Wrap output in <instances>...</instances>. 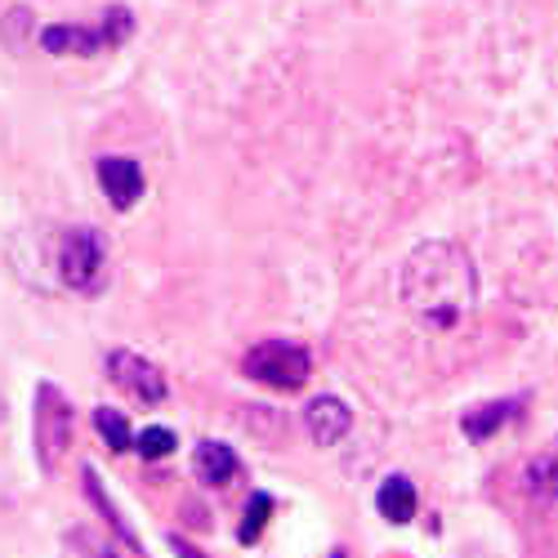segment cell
Returning <instances> with one entry per match:
<instances>
[{
  "label": "cell",
  "mask_w": 558,
  "mask_h": 558,
  "mask_svg": "<svg viewBox=\"0 0 558 558\" xmlns=\"http://www.w3.org/2000/svg\"><path fill=\"white\" fill-rule=\"evenodd\" d=\"M478 300V268L456 242H421L402 264V304L429 331H451Z\"/></svg>",
  "instance_id": "cell-1"
},
{
  "label": "cell",
  "mask_w": 558,
  "mask_h": 558,
  "mask_svg": "<svg viewBox=\"0 0 558 558\" xmlns=\"http://www.w3.org/2000/svg\"><path fill=\"white\" fill-rule=\"evenodd\" d=\"M76 429V415L72 402L54 389V385H36V407H32V434H36V460L45 474H59L63 451L72 442Z\"/></svg>",
  "instance_id": "cell-2"
},
{
  "label": "cell",
  "mask_w": 558,
  "mask_h": 558,
  "mask_svg": "<svg viewBox=\"0 0 558 558\" xmlns=\"http://www.w3.org/2000/svg\"><path fill=\"white\" fill-rule=\"evenodd\" d=\"M246 376L268 385V389H300L308 380V371H313V357L291 344V340H264L246 353Z\"/></svg>",
  "instance_id": "cell-3"
},
{
  "label": "cell",
  "mask_w": 558,
  "mask_h": 558,
  "mask_svg": "<svg viewBox=\"0 0 558 558\" xmlns=\"http://www.w3.org/2000/svg\"><path fill=\"white\" fill-rule=\"evenodd\" d=\"M63 282L72 291H85V295H95L104 287V268H108V255H104V238L95 228H72L68 238H63Z\"/></svg>",
  "instance_id": "cell-4"
},
{
  "label": "cell",
  "mask_w": 558,
  "mask_h": 558,
  "mask_svg": "<svg viewBox=\"0 0 558 558\" xmlns=\"http://www.w3.org/2000/svg\"><path fill=\"white\" fill-rule=\"evenodd\" d=\"M108 376H112V385H121L130 398L148 402V407H157V402L166 398V376H161V371H157L148 357H138V353H130V349L108 353Z\"/></svg>",
  "instance_id": "cell-5"
},
{
  "label": "cell",
  "mask_w": 558,
  "mask_h": 558,
  "mask_svg": "<svg viewBox=\"0 0 558 558\" xmlns=\"http://www.w3.org/2000/svg\"><path fill=\"white\" fill-rule=\"evenodd\" d=\"M99 183L117 210H130L138 197H144V170H138L130 157H104L99 161Z\"/></svg>",
  "instance_id": "cell-6"
},
{
  "label": "cell",
  "mask_w": 558,
  "mask_h": 558,
  "mask_svg": "<svg viewBox=\"0 0 558 558\" xmlns=\"http://www.w3.org/2000/svg\"><path fill=\"white\" fill-rule=\"evenodd\" d=\"M304 429L313 434V442L331 447V442H340L353 429V411L340 398H313L308 411H304Z\"/></svg>",
  "instance_id": "cell-7"
},
{
  "label": "cell",
  "mask_w": 558,
  "mask_h": 558,
  "mask_svg": "<svg viewBox=\"0 0 558 558\" xmlns=\"http://www.w3.org/2000/svg\"><path fill=\"white\" fill-rule=\"evenodd\" d=\"M193 470H197V478L206 487H228L232 478H238L242 460H238V451H232L228 442H202L197 456H193Z\"/></svg>",
  "instance_id": "cell-8"
},
{
  "label": "cell",
  "mask_w": 558,
  "mask_h": 558,
  "mask_svg": "<svg viewBox=\"0 0 558 558\" xmlns=\"http://www.w3.org/2000/svg\"><path fill=\"white\" fill-rule=\"evenodd\" d=\"M376 505H380V514L389 523H411V514H415V487H411V478H402V474L385 478L380 492H376Z\"/></svg>",
  "instance_id": "cell-9"
},
{
  "label": "cell",
  "mask_w": 558,
  "mask_h": 558,
  "mask_svg": "<svg viewBox=\"0 0 558 558\" xmlns=\"http://www.w3.org/2000/svg\"><path fill=\"white\" fill-rule=\"evenodd\" d=\"M40 45L50 54H95L104 36L99 32H89V27H45L40 32Z\"/></svg>",
  "instance_id": "cell-10"
},
{
  "label": "cell",
  "mask_w": 558,
  "mask_h": 558,
  "mask_svg": "<svg viewBox=\"0 0 558 558\" xmlns=\"http://www.w3.org/2000/svg\"><path fill=\"white\" fill-rule=\"evenodd\" d=\"M514 411H519V402H487V407H478V411L464 415L460 429H464V438H470V442H483V438H492Z\"/></svg>",
  "instance_id": "cell-11"
},
{
  "label": "cell",
  "mask_w": 558,
  "mask_h": 558,
  "mask_svg": "<svg viewBox=\"0 0 558 558\" xmlns=\"http://www.w3.org/2000/svg\"><path fill=\"white\" fill-rule=\"evenodd\" d=\"M95 429L104 434V442H108L112 451H125V447L134 442V434H130V425H125V415L112 411V407H99V411H95Z\"/></svg>",
  "instance_id": "cell-12"
},
{
  "label": "cell",
  "mask_w": 558,
  "mask_h": 558,
  "mask_svg": "<svg viewBox=\"0 0 558 558\" xmlns=\"http://www.w3.org/2000/svg\"><path fill=\"white\" fill-rule=\"evenodd\" d=\"M268 514H272V496H264V492H255V496L246 500V519H242V527H238V536H242V545H251V541H259V532H264V523H268Z\"/></svg>",
  "instance_id": "cell-13"
},
{
  "label": "cell",
  "mask_w": 558,
  "mask_h": 558,
  "mask_svg": "<svg viewBox=\"0 0 558 558\" xmlns=\"http://www.w3.org/2000/svg\"><path fill=\"white\" fill-rule=\"evenodd\" d=\"M85 492H89V500H95V505L104 509V514H108V523H112V527L121 532V541H125V545H134V532L125 527V519H121L117 509H112V500L104 496V487H99V474H95V470H85Z\"/></svg>",
  "instance_id": "cell-14"
},
{
  "label": "cell",
  "mask_w": 558,
  "mask_h": 558,
  "mask_svg": "<svg viewBox=\"0 0 558 558\" xmlns=\"http://www.w3.org/2000/svg\"><path fill=\"white\" fill-rule=\"evenodd\" d=\"M130 447H134L138 456H144V460H161V456H170V451H174V434L153 425V429H144V434H138Z\"/></svg>",
  "instance_id": "cell-15"
},
{
  "label": "cell",
  "mask_w": 558,
  "mask_h": 558,
  "mask_svg": "<svg viewBox=\"0 0 558 558\" xmlns=\"http://www.w3.org/2000/svg\"><path fill=\"white\" fill-rule=\"evenodd\" d=\"M72 545H76V554H81V558H117V554H112V545H108L104 536L85 532V527H81V532H72Z\"/></svg>",
  "instance_id": "cell-16"
},
{
  "label": "cell",
  "mask_w": 558,
  "mask_h": 558,
  "mask_svg": "<svg viewBox=\"0 0 558 558\" xmlns=\"http://www.w3.org/2000/svg\"><path fill=\"white\" fill-rule=\"evenodd\" d=\"M130 27H134V19H130L125 10H108V14H104V32H99V36H104L108 45H121V40L130 36Z\"/></svg>",
  "instance_id": "cell-17"
},
{
  "label": "cell",
  "mask_w": 558,
  "mask_h": 558,
  "mask_svg": "<svg viewBox=\"0 0 558 558\" xmlns=\"http://www.w3.org/2000/svg\"><path fill=\"white\" fill-rule=\"evenodd\" d=\"M536 470H545V478H536V487H541V496H549V500H558V460H541Z\"/></svg>",
  "instance_id": "cell-18"
},
{
  "label": "cell",
  "mask_w": 558,
  "mask_h": 558,
  "mask_svg": "<svg viewBox=\"0 0 558 558\" xmlns=\"http://www.w3.org/2000/svg\"><path fill=\"white\" fill-rule=\"evenodd\" d=\"M170 545H174V554H179V558H206V554H202L197 545H189V541H179V536H170Z\"/></svg>",
  "instance_id": "cell-19"
},
{
  "label": "cell",
  "mask_w": 558,
  "mask_h": 558,
  "mask_svg": "<svg viewBox=\"0 0 558 558\" xmlns=\"http://www.w3.org/2000/svg\"><path fill=\"white\" fill-rule=\"evenodd\" d=\"M340 558H344V554H340Z\"/></svg>",
  "instance_id": "cell-20"
}]
</instances>
